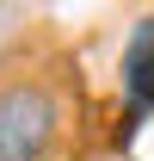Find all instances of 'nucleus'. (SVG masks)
<instances>
[{"instance_id": "f257e3e1", "label": "nucleus", "mask_w": 154, "mask_h": 161, "mask_svg": "<svg viewBox=\"0 0 154 161\" xmlns=\"http://www.w3.org/2000/svg\"><path fill=\"white\" fill-rule=\"evenodd\" d=\"M62 136V93L43 75L0 80V161H43Z\"/></svg>"}, {"instance_id": "f03ea898", "label": "nucleus", "mask_w": 154, "mask_h": 161, "mask_svg": "<svg viewBox=\"0 0 154 161\" xmlns=\"http://www.w3.org/2000/svg\"><path fill=\"white\" fill-rule=\"evenodd\" d=\"M123 93H130V124L142 112H154V13L130 25V43H123Z\"/></svg>"}]
</instances>
